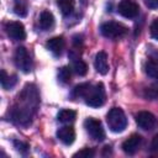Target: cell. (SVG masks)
<instances>
[{
  "instance_id": "cell-1",
  "label": "cell",
  "mask_w": 158,
  "mask_h": 158,
  "mask_svg": "<svg viewBox=\"0 0 158 158\" xmlns=\"http://www.w3.org/2000/svg\"><path fill=\"white\" fill-rule=\"evenodd\" d=\"M40 104V95L35 85L27 84L17 96V104L14 106L11 117L12 121L21 126H28L32 116Z\"/></svg>"
},
{
  "instance_id": "cell-2",
  "label": "cell",
  "mask_w": 158,
  "mask_h": 158,
  "mask_svg": "<svg viewBox=\"0 0 158 158\" xmlns=\"http://www.w3.org/2000/svg\"><path fill=\"white\" fill-rule=\"evenodd\" d=\"M106 122L110 128V131L118 133L122 132L127 126V118L122 109L120 107H112L107 115H106Z\"/></svg>"
},
{
  "instance_id": "cell-3",
  "label": "cell",
  "mask_w": 158,
  "mask_h": 158,
  "mask_svg": "<svg viewBox=\"0 0 158 158\" xmlns=\"http://www.w3.org/2000/svg\"><path fill=\"white\" fill-rule=\"evenodd\" d=\"M85 104L91 107H100L104 105L106 94H105V86L102 83L96 84L95 86H90L86 95L84 96Z\"/></svg>"
},
{
  "instance_id": "cell-4",
  "label": "cell",
  "mask_w": 158,
  "mask_h": 158,
  "mask_svg": "<svg viewBox=\"0 0 158 158\" xmlns=\"http://www.w3.org/2000/svg\"><path fill=\"white\" fill-rule=\"evenodd\" d=\"M100 31H101L102 36H105L106 38L116 40V38H120L127 33V27L120 22L109 21V22H105L101 25Z\"/></svg>"
},
{
  "instance_id": "cell-5",
  "label": "cell",
  "mask_w": 158,
  "mask_h": 158,
  "mask_svg": "<svg viewBox=\"0 0 158 158\" xmlns=\"http://www.w3.org/2000/svg\"><path fill=\"white\" fill-rule=\"evenodd\" d=\"M14 60L16 67L23 72V73H30L32 70V59L25 47H17L14 54Z\"/></svg>"
},
{
  "instance_id": "cell-6",
  "label": "cell",
  "mask_w": 158,
  "mask_h": 158,
  "mask_svg": "<svg viewBox=\"0 0 158 158\" xmlns=\"http://www.w3.org/2000/svg\"><path fill=\"white\" fill-rule=\"evenodd\" d=\"M84 127L86 130V132L89 133V136L95 139V141H102L105 138V131L102 127V123L93 117H88L84 121Z\"/></svg>"
},
{
  "instance_id": "cell-7",
  "label": "cell",
  "mask_w": 158,
  "mask_h": 158,
  "mask_svg": "<svg viewBox=\"0 0 158 158\" xmlns=\"http://www.w3.org/2000/svg\"><path fill=\"white\" fill-rule=\"evenodd\" d=\"M136 123L139 128L142 130H146V131H149V130H153L158 121L156 118V116L149 112V111H141L136 115Z\"/></svg>"
},
{
  "instance_id": "cell-8",
  "label": "cell",
  "mask_w": 158,
  "mask_h": 158,
  "mask_svg": "<svg viewBox=\"0 0 158 158\" xmlns=\"http://www.w3.org/2000/svg\"><path fill=\"white\" fill-rule=\"evenodd\" d=\"M117 11L121 16L126 19H135L139 14V6L131 0H121L117 6Z\"/></svg>"
},
{
  "instance_id": "cell-9",
  "label": "cell",
  "mask_w": 158,
  "mask_h": 158,
  "mask_svg": "<svg viewBox=\"0 0 158 158\" xmlns=\"http://www.w3.org/2000/svg\"><path fill=\"white\" fill-rule=\"evenodd\" d=\"M6 33L7 36L14 41H22L26 38V31L25 26L19 21H11L6 23Z\"/></svg>"
},
{
  "instance_id": "cell-10",
  "label": "cell",
  "mask_w": 158,
  "mask_h": 158,
  "mask_svg": "<svg viewBox=\"0 0 158 158\" xmlns=\"http://www.w3.org/2000/svg\"><path fill=\"white\" fill-rule=\"evenodd\" d=\"M141 144H142V137L137 133H133L126 141H123L122 149L126 154H135L141 147Z\"/></svg>"
},
{
  "instance_id": "cell-11",
  "label": "cell",
  "mask_w": 158,
  "mask_h": 158,
  "mask_svg": "<svg viewBox=\"0 0 158 158\" xmlns=\"http://www.w3.org/2000/svg\"><path fill=\"white\" fill-rule=\"evenodd\" d=\"M57 137L59 138V141L62 143L69 146L75 139V131H74L73 126H63L57 131Z\"/></svg>"
},
{
  "instance_id": "cell-12",
  "label": "cell",
  "mask_w": 158,
  "mask_h": 158,
  "mask_svg": "<svg viewBox=\"0 0 158 158\" xmlns=\"http://www.w3.org/2000/svg\"><path fill=\"white\" fill-rule=\"evenodd\" d=\"M94 67L96 69V72L101 75L107 74L109 72V63H107V56L104 51H100L96 53L95 59H94Z\"/></svg>"
},
{
  "instance_id": "cell-13",
  "label": "cell",
  "mask_w": 158,
  "mask_h": 158,
  "mask_svg": "<svg viewBox=\"0 0 158 158\" xmlns=\"http://www.w3.org/2000/svg\"><path fill=\"white\" fill-rule=\"evenodd\" d=\"M47 48L54 54V56H60L63 49H64V46H65V42H64V38L62 36H57V37H53L51 40H48L47 42Z\"/></svg>"
},
{
  "instance_id": "cell-14",
  "label": "cell",
  "mask_w": 158,
  "mask_h": 158,
  "mask_svg": "<svg viewBox=\"0 0 158 158\" xmlns=\"http://www.w3.org/2000/svg\"><path fill=\"white\" fill-rule=\"evenodd\" d=\"M38 23H40V27L41 30L43 31H49L53 26H54V16L52 12L44 10L41 12L40 15V20H38Z\"/></svg>"
},
{
  "instance_id": "cell-15",
  "label": "cell",
  "mask_w": 158,
  "mask_h": 158,
  "mask_svg": "<svg viewBox=\"0 0 158 158\" xmlns=\"http://www.w3.org/2000/svg\"><path fill=\"white\" fill-rule=\"evenodd\" d=\"M144 70L149 78L158 80V59L148 58L146 62V65H144Z\"/></svg>"
},
{
  "instance_id": "cell-16",
  "label": "cell",
  "mask_w": 158,
  "mask_h": 158,
  "mask_svg": "<svg viewBox=\"0 0 158 158\" xmlns=\"http://www.w3.org/2000/svg\"><path fill=\"white\" fill-rule=\"evenodd\" d=\"M77 117V112L74 110H69V109H63L58 112L57 118L59 122L62 123H72Z\"/></svg>"
},
{
  "instance_id": "cell-17",
  "label": "cell",
  "mask_w": 158,
  "mask_h": 158,
  "mask_svg": "<svg viewBox=\"0 0 158 158\" xmlns=\"http://www.w3.org/2000/svg\"><path fill=\"white\" fill-rule=\"evenodd\" d=\"M57 4L59 6L60 12L64 16H68L73 12L74 6H75V1L74 0H57Z\"/></svg>"
},
{
  "instance_id": "cell-18",
  "label": "cell",
  "mask_w": 158,
  "mask_h": 158,
  "mask_svg": "<svg viewBox=\"0 0 158 158\" xmlns=\"http://www.w3.org/2000/svg\"><path fill=\"white\" fill-rule=\"evenodd\" d=\"M0 81H1V86L7 90V89H11L16 84L17 77L16 75H7L6 72L2 69L1 70V79H0Z\"/></svg>"
},
{
  "instance_id": "cell-19",
  "label": "cell",
  "mask_w": 158,
  "mask_h": 158,
  "mask_svg": "<svg viewBox=\"0 0 158 158\" xmlns=\"http://www.w3.org/2000/svg\"><path fill=\"white\" fill-rule=\"evenodd\" d=\"M90 86H91V84H89V83L79 84V85H77V86L73 89L72 95H73L74 98H84V96L86 95L88 90L90 89Z\"/></svg>"
},
{
  "instance_id": "cell-20",
  "label": "cell",
  "mask_w": 158,
  "mask_h": 158,
  "mask_svg": "<svg viewBox=\"0 0 158 158\" xmlns=\"http://www.w3.org/2000/svg\"><path fill=\"white\" fill-rule=\"evenodd\" d=\"M72 79V72L69 67H62L58 70V80L62 84H68Z\"/></svg>"
},
{
  "instance_id": "cell-21",
  "label": "cell",
  "mask_w": 158,
  "mask_h": 158,
  "mask_svg": "<svg viewBox=\"0 0 158 158\" xmlns=\"http://www.w3.org/2000/svg\"><path fill=\"white\" fill-rule=\"evenodd\" d=\"M73 69H74V72H75L78 75L83 77V75H85L86 72H88V65H86V63H85L84 60L77 59V60H74V63H73Z\"/></svg>"
},
{
  "instance_id": "cell-22",
  "label": "cell",
  "mask_w": 158,
  "mask_h": 158,
  "mask_svg": "<svg viewBox=\"0 0 158 158\" xmlns=\"http://www.w3.org/2000/svg\"><path fill=\"white\" fill-rule=\"evenodd\" d=\"M14 12L20 16V17H25L27 15V6L22 0H16L15 5H14Z\"/></svg>"
},
{
  "instance_id": "cell-23",
  "label": "cell",
  "mask_w": 158,
  "mask_h": 158,
  "mask_svg": "<svg viewBox=\"0 0 158 158\" xmlns=\"http://www.w3.org/2000/svg\"><path fill=\"white\" fill-rule=\"evenodd\" d=\"M73 157L74 158H91V157H94V149H91V148H83L79 152H77Z\"/></svg>"
},
{
  "instance_id": "cell-24",
  "label": "cell",
  "mask_w": 158,
  "mask_h": 158,
  "mask_svg": "<svg viewBox=\"0 0 158 158\" xmlns=\"http://www.w3.org/2000/svg\"><path fill=\"white\" fill-rule=\"evenodd\" d=\"M14 146H15V148H16L19 152H21V153H26V152L28 151V148H30V146H28L27 143H25V142H22V141H17V139L14 141Z\"/></svg>"
},
{
  "instance_id": "cell-25",
  "label": "cell",
  "mask_w": 158,
  "mask_h": 158,
  "mask_svg": "<svg viewBox=\"0 0 158 158\" xmlns=\"http://www.w3.org/2000/svg\"><path fill=\"white\" fill-rule=\"evenodd\" d=\"M149 30H151V36H152L154 40L158 41V17L153 20V22L151 23Z\"/></svg>"
},
{
  "instance_id": "cell-26",
  "label": "cell",
  "mask_w": 158,
  "mask_h": 158,
  "mask_svg": "<svg viewBox=\"0 0 158 158\" xmlns=\"http://www.w3.org/2000/svg\"><path fill=\"white\" fill-rule=\"evenodd\" d=\"M151 151H152V152H158V133L154 135V137L152 138V142H151Z\"/></svg>"
},
{
  "instance_id": "cell-27",
  "label": "cell",
  "mask_w": 158,
  "mask_h": 158,
  "mask_svg": "<svg viewBox=\"0 0 158 158\" xmlns=\"http://www.w3.org/2000/svg\"><path fill=\"white\" fill-rule=\"evenodd\" d=\"M149 9H158V0H144Z\"/></svg>"
},
{
  "instance_id": "cell-28",
  "label": "cell",
  "mask_w": 158,
  "mask_h": 158,
  "mask_svg": "<svg viewBox=\"0 0 158 158\" xmlns=\"http://www.w3.org/2000/svg\"><path fill=\"white\" fill-rule=\"evenodd\" d=\"M86 1H88V0H80V2H81L83 5H86Z\"/></svg>"
}]
</instances>
